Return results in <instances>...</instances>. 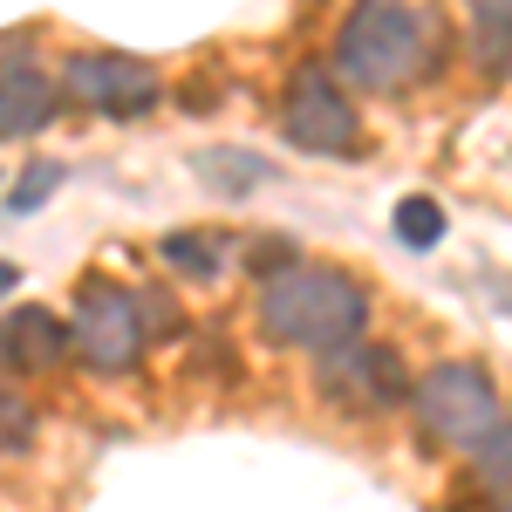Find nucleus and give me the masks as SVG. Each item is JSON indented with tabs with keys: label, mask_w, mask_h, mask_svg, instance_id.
I'll return each instance as SVG.
<instances>
[{
	"label": "nucleus",
	"mask_w": 512,
	"mask_h": 512,
	"mask_svg": "<svg viewBox=\"0 0 512 512\" xmlns=\"http://www.w3.org/2000/svg\"><path fill=\"white\" fill-rule=\"evenodd\" d=\"M369 321V294L355 287L342 267H308V260H287L260 280V328L274 342H294V349H342L362 335Z\"/></svg>",
	"instance_id": "f257e3e1"
},
{
	"label": "nucleus",
	"mask_w": 512,
	"mask_h": 512,
	"mask_svg": "<svg viewBox=\"0 0 512 512\" xmlns=\"http://www.w3.org/2000/svg\"><path fill=\"white\" fill-rule=\"evenodd\" d=\"M424 48H431V35L410 0H355L342 41H335V69L362 89H403L424 69Z\"/></svg>",
	"instance_id": "f03ea898"
},
{
	"label": "nucleus",
	"mask_w": 512,
	"mask_h": 512,
	"mask_svg": "<svg viewBox=\"0 0 512 512\" xmlns=\"http://www.w3.org/2000/svg\"><path fill=\"white\" fill-rule=\"evenodd\" d=\"M417 417H424V431L444 437V444H478L485 431L506 424L492 376L472 369V362H444V369H431V376L417 383Z\"/></svg>",
	"instance_id": "7ed1b4c3"
},
{
	"label": "nucleus",
	"mask_w": 512,
	"mask_h": 512,
	"mask_svg": "<svg viewBox=\"0 0 512 512\" xmlns=\"http://www.w3.org/2000/svg\"><path fill=\"white\" fill-rule=\"evenodd\" d=\"M69 349H82L89 369L123 376V369L144 355V308H137V294H123V287H110V280H89V287L76 294Z\"/></svg>",
	"instance_id": "20e7f679"
},
{
	"label": "nucleus",
	"mask_w": 512,
	"mask_h": 512,
	"mask_svg": "<svg viewBox=\"0 0 512 512\" xmlns=\"http://www.w3.org/2000/svg\"><path fill=\"white\" fill-rule=\"evenodd\" d=\"M280 130L301 144V151H321V158H349L362 144V123H355V103L335 89V76L321 69H301L287 82V103H280Z\"/></svg>",
	"instance_id": "39448f33"
},
{
	"label": "nucleus",
	"mask_w": 512,
	"mask_h": 512,
	"mask_svg": "<svg viewBox=\"0 0 512 512\" xmlns=\"http://www.w3.org/2000/svg\"><path fill=\"white\" fill-rule=\"evenodd\" d=\"M62 96L82 103V110H110V117H137L158 103V69L137 62V55H117V48H89L62 69Z\"/></svg>",
	"instance_id": "423d86ee"
},
{
	"label": "nucleus",
	"mask_w": 512,
	"mask_h": 512,
	"mask_svg": "<svg viewBox=\"0 0 512 512\" xmlns=\"http://www.w3.org/2000/svg\"><path fill=\"white\" fill-rule=\"evenodd\" d=\"M321 390L335 396V403H349V410H390L410 396V369H403V355L396 349H369V342H342V349L321 355Z\"/></svg>",
	"instance_id": "0eeeda50"
},
{
	"label": "nucleus",
	"mask_w": 512,
	"mask_h": 512,
	"mask_svg": "<svg viewBox=\"0 0 512 512\" xmlns=\"http://www.w3.org/2000/svg\"><path fill=\"white\" fill-rule=\"evenodd\" d=\"M55 110V89L28 55H7L0 62V137H35Z\"/></svg>",
	"instance_id": "6e6552de"
},
{
	"label": "nucleus",
	"mask_w": 512,
	"mask_h": 512,
	"mask_svg": "<svg viewBox=\"0 0 512 512\" xmlns=\"http://www.w3.org/2000/svg\"><path fill=\"white\" fill-rule=\"evenodd\" d=\"M0 355L14 362V369H55L62 355H69V328L48 315V308H14V315L0 321Z\"/></svg>",
	"instance_id": "1a4fd4ad"
},
{
	"label": "nucleus",
	"mask_w": 512,
	"mask_h": 512,
	"mask_svg": "<svg viewBox=\"0 0 512 512\" xmlns=\"http://www.w3.org/2000/svg\"><path fill=\"white\" fill-rule=\"evenodd\" d=\"M198 171L212 178V192H226V198H246L253 185H267V178H274V164L253 158V151H205Z\"/></svg>",
	"instance_id": "9d476101"
},
{
	"label": "nucleus",
	"mask_w": 512,
	"mask_h": 512,
	"mask_svg": "<svg viewBox=\"0 0 512 512\" xmlns=\"http://www.w3.org/2000/svg\"><path fill=\"white\" fill-rule=\"evenodd\" d=\"M396 239H403V246H417V253H431L437 239H444V205H437V198H403V205H396Z\"/></svg>",
	"instance_id": "9b49d317"
},
{
	"label": "nucleus",
	"mask_w": 512,
	"mask_h": 512,
	"mask_svg": "<svg viewBox=\"0 0 512 512\" xmlns=\"http://www.w3.org/2000/svg\"><path fill=\"white\" fill-rule=\"evenodd\" d=\"M164 260H171V267H185V274H198V280H212L219 267H226L219 233H212V239H205V233H171V239H164Z\"/></svg>",
	"instance_id": "f8f14e48"
},
{
	"label": "nucleus",
	"mask_w": 512,
	"mask_h": 512,
	"mask_svg": "<svg viewBox=\"0 0 512 512\" xmlns=\"http://www.w3.org/2000/svg\"><path fill=\"white\" fill-rule=\"evenodd\" d=\"M478 14V48L492 55V69H506V28H512V0H472Z\"/></svg>",
	"instance_id": "ddd939ff"
},
{
	"label": "nucleus",
	"mask_w": 512,
	"mask_h": 512,
	"mask_svg": "<svg viewBox=\"0 0 512 512\" xmlns=\"http://www.w3.org/2000/svg\"><path fill=\"white\" fill-rule=\"evenodd\" d=\"M28 437H35V410H28V396L0 390V451H28Z\"/></svg>",
	"instance_id": "4468645a"
},
{
	"label": "nucleus",
	"mask_w": 512,
	"mask_h": 512,
	"mask_svg": "<svg viewBox=\"0 0 512 512\" xmlns=\"http://www.w3.org/2000/svg\"><path fill=\"white\" fill-rule=\"evenodd\" d=\"M478 451V472L492 478V492H499V506H506V478H512V465H506V451H512V437H506V424H499V431H485L472 444Z\"/></svg>",
	"instance_id": "2eb2a0df"
},
{
	"label": "nucleus",
	"mask_w": 512,
	"mask_h": 512,
	"mask_svg": "<svg viewBox=\"0 0 512 512\" xmlns=\"http://www.w3.org/2000/svg\"><path fill=\"white\" fill-rule=\"evenodd\" d=\"M55 185H62V164H28V171H21V192L7 198V205H14V212H35L41 198H55Z\"/></svg>",
	"instance_id": "dca6fc26"
},
{
	"label": "nucleus",
	"mask_w": 512,
	"mask_h": 512,
	"mask_svg": "<svg viewBox=\"0 0 512 512\" xmlns=\"http://www.w3.org/2000/svg\"><path fill=\"white\" fill-rule=\"evenodd\" d=\"M14 280H21V274H14V267H7V260H0V294H7V287H14Z\"/></svg>",
	"instance_id": "f3484780"
}]
</instances>
